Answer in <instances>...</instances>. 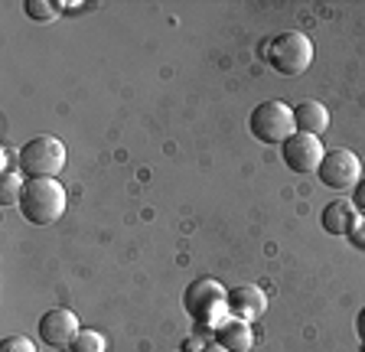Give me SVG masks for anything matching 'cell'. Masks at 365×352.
<instances>
[{
	"mask_svg": "<svg viewBox=\"0 0 365 352\" xmlns=\"http://www.w3.org/2000/svg\"><path fill=\"white\" fill-rule=\"evenodd\" d=\"M16 170L26 180H56L66 170V144L53 134L30 138L16 153Z\"/></svg>",
	"mask_w": 365,
	"mask_h": 352,
	"instance_id": "1",
	"label": "cell"
},
{
	"mask_svg": "<svg viewBox=\"0 0 365 352\" xmlns=\"http://www.w3.org/2000/svg\"><path fill=\"white\" fill-rule=\"evenodd\" d=\"M182 310L199 329H212V323L219 326V316L228 310V291L215 277H196L182 291Z\"/></svg>",
	"mask_w": 365,
	"mask_h": 352,
	"instance_id": "2",
	"label": "cell"
},
{
	"mask_svg": "<svg viewBox=\"0 0 365 352\" xmlns=\"http://www.w3.org/2000/svg\"><path fill=\"white\" fill-rule=\"evenodd\" d=\"M264 59L277 76H287V78L304 76L313 62V43L307 33H297V30L277 33V36L267 43Z\"/></svg>",
	"mask_w": 365,
	"mask_h": 352,
	"instance_id": "3",
	"label": "cell"
},
{
	"mask_svg": "<svg viewBox=\"0 0 365 352\" xmlns=\"http://www.w3.org/2000/svg\"><path fill=\"white\" fill-rule=\"evenodd\" d=\"M20 212L30 225H53L66 212V190L56 180H26Z\"/></svg>",
	"mask_w": 365,
	"mask_h": 352,
	"instance_id": "4",
	"label": "cell"
},
{
	"mask_svg": "<svg viewBox=\"0 0 365 352\" xmlns=\"http://www.w3.org/2000/svg\"><path fill=\"white\" fill-rule=\"evenodd\" d=\"M248 130L261 144H284L290 134H297L294 108L284 105V101H261L248 118Z\"/></svg>",
	"mask_w": 365,
	"mask_h": 352,
	"instance_id": "5",
	"label": "cell"
},
{
	"mask_svg": "<svg viewBox=\"0 0 365 352\" xmlns=\"http://www.w3.org/2000/svg\"><path fill=\"white\" fill-rule=\"evenodd\" d=\"M317 176H319V183L333 192L356 190V183L362 180V160L352 150H346V147H333V150H327Z\"/></svg>",
	"mask_w": 365,
	"mask_h": 352,
	"instance_id": "6",
	"label": "cell"
},
{
	"mask_svg": "<svg viewBox=\"0 0 365 352\" xmlns=\"http://www.w3.org/2000/svg\"><path fill=\"white\" fill-rule=\"evenodd\" d=\"M281 157L287 163V170H294V173H317L323 157H327V147L313 134H300L297 130V134H290L281 144Z\"/></svg>",
	"mask_w": 365,
	"mask_h": 352,
	"instance_id": "7",
	"label": "cell"
},
{
	"mask_svg": "<svg viewBox=\"0 0 365 352\" xmlns=\"http://www.w3.org/2000/svg\"><path fill=\"white\" fill-rule=\"evenodd\" d=\"M39 339H43L49 349H68L76 343V336L82 333L78 326V316L68 310V306H53L39 316Z\"/></svg>",
	"mask_w": 365,
	"mask_h": 352,
	"instance_id": "8",
	"label": "cell"
},
{
	"mask_svg": "<svg viewBox=\"0 0 365 352\" xmlns=\"http://www.w3.org/2000/svg\"><path fill=\"white\" fill-rule=\"evenodd\" d=\"M264 310H267V297L255 284H238V287L228 291V314L238 316V320L255 323L258 316H264Z\"/></svg>",
	"mask_w": 365,
	"mask_h": 352,
	"instance_id": "9",
	"label": "cell"
},
{
	"mask_svg": "<svg viewBox=\"0 0 365 352\" xmlns=\"http://www.w3.org/2000/svg\"><path fill=\"white\" fill-rule=\"evenodd\" d=\"M215 343L228 352H248L255 346V333H251V323L238 320V316H228L215 326Z\"/></svg>",
	"mask_w": 365,
	"mask_h": 352,
	"instance_id": "10",
	"label": "cell"
},
{
	"mask_svg": "<svg viewBox=\"0 0 365 352\" xmlns=\"http://www.w3.org/2000/svg\"><path fill=\"white\" fill-rule=\"evenodd\" d=\"M294 128L300 130V134H313V138H319V134L329 128L327 105H319L317 98L297 101V105H294Z\"/></svg>",
	"mask_w": 365,
	"mask_h": 352,
	"instance_id": "11",
	"label": "cell"
},
{
	"mask_svg": "<svg viewBox=\"0 0 365 352\" xmlns=\"http://www.w3.org/2000/svg\"><path fill=\"white\" fill-rule=\"evenodd\" d=\"M356 219H359V209L352 206V200H333L319 212V222H323V229L329 235H349Z\"/></svg>",
	"mask_w": 365,
	"mask_h": 352,
	"instance_id": "12",
	"label": "cell"
},
{
	"mask_svg": "<svg viewBox=\"0 0 365 352\" xmlns=\"http://www.w3.org/2000/svg\"><path fill=\"white\" fill-rule=\"evenodd\" d=\"M23 190H26V180H23L20 170L4 173V180H0V202H4V206H20Z\"/></svg>",
	"mask_w": 365,
	"mask_h": 352,
	"instance_id": "13",
	"label": "cell"
},
{
	"mask_svg": "<svg viewBox=\"0 0 365 352\" xmlns=\"http://www.w3.org/2000/svg\"><path fill=\"white\" fill-rule=\"evenodd\" d=\"M68 349L72 352H108V339L101 336L98 329H82Z\"/></svg>",
	"mask_w": 365,
	"mask_h": 352,
	"instance_id": "14",
	"label": "cell"
},
{
	"mask_svg": "<svg viewBox=\"0 0 365 352\" xmlns=\"http://www.w3.org/2000/svg\"><path fill=\"white\" fill-rule=\"evenodd\" d=\"M23 10H26V16H30V20H36V24H49V20H56V16H59V7H56V4H49V0H26V4H23Z\"/></svg>",
	"mask_w": 365,
	"mask_h": 352,
	"instance_id": "15",
	"label": "cell"
},
{
	"mask_svg": "<svg viewBox=\"0 0 365 352\" xmlns=\"http://www.w3.org/2000/svg\"><path fill=\"white\" fill-rule=\"evenodd\" d=\"M0 352H36V343L26 336H7L0 343Z\"/></svg>",
	"mask_w": 365,
	"mask_h": 352,
	"instance_id": "16",
	"label": "cell"
},
{
	"mask_svg": "<svg viewBox=\"0 0 365 352\" xmlns=\"http://www.w3.org/2000/svg\"><path fill=\"white\" fill-rule=\"evenodd\" d=\"M346 238H352V245L356 248H365V215H359L356 225H352V232Z\"/></svg>",
	"mask_w": 365,
	"mask_h": 352,
	"instance_id": "17",
	"label": "cell"
},
{
	"mask_svg": "<svg viewBox=\"0 0 365 352\" xmlns=\"http://www.w3.org/2000/svg\"><path fill=\"white\" fill-rule=\"evenodd\" d=\"M352 206L359 209V215H365V176L356 183V190H352Z\"/></svg>",
	"mask_w": 365,
	"mask_h": 352,
	"instance_id": "18",
	"label": "cell"
},
{
	"mask_svg": "<svg viewBox=\"0 0 365 352\" xmlns=\"http://www.w3.org/2000/svg\"><path fill=\"white\" fill-rule=\"evenodd\" d=\"M356 333H359V339H362V346H365V306L359 310V316H356Z\"/></svg>",
	"mask_w": 365,
	"mask_h": 352,
	"instance_id": "19",
	"label": "cell"
},
{
	"mask_svg": "<svg viewBox=\"0 0 365 352\" xmlns=\"http://www.w3.org/2000/svg\"><path fill=\"white\" fill-rule=\"evenodd\" d=\"M199 352H228V349H222V346H219V343H215V339H212V343L199 346Z\"/></svg>",
	"mask_w": 365,
	"mask_h": 352,
	"instance_id": "20",
	"label": "cell"
},
{
	"mask_svg": "<svg viewBox=\"0 0 365 352\" xmlns=\"http://www.w3.org/2000/svg\"><path fill=\"white\" fill-rule=\"evenodd\" d=\"M56 352H72V349H56Z\"/></svg>",
	"mask_w": 365,
	"mask_h": 352,
	"instance_id": "21",
	"label": "cell"
}]
</instances>
